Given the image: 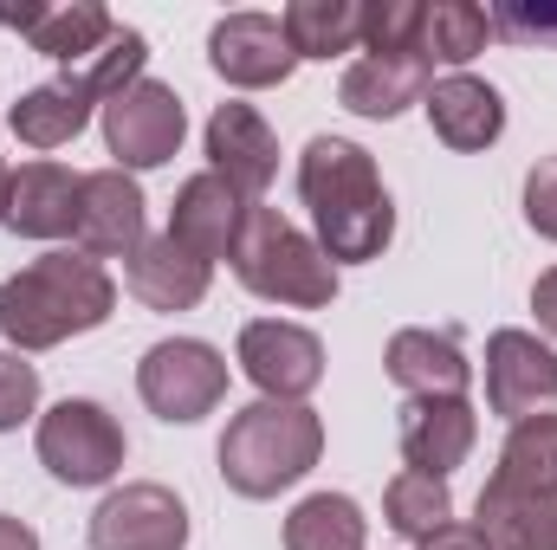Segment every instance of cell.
Returning <instances> with one entry per match:
<instances>
[{"mask_svg":"<svg viewBox=\"0 0 557 550\" xmlns=\"http://www.w3.org/2000/svg\"><path fill=\"white\" fill-rule=\"evenodd\" d=\"M525 227L539 240H557V155H539L525 168Z\"/></svg>","mask_w":557,"mask_h":550,"instance_id":"cell-33","label":"cell"},{"mask_svg":"<svg viewBox=\"0 0 557 550\" xmlns=\"http://www.w3.org/2000/svg\"><path fill=\"white\" fill-rule=\"evenodd\" d=\"M78 188L85 175H72L65 162H20L7 182L0 227H13L20 240H65L78 227Z\"/></svg>","mask_w":557,"mask_h":550,"instance_id":"cell-18","label":"cell"},{"mask_svg":"<svg viewBox=\"0 0 557 550\" xmlns=\"http://www.w3.org/2000/svg\"><path fill=\"white\" fill-rule=\"evenodd\" d=\"M247 214H253V201H247L234 182H221L214 168H201V175H188V182L175 188V201H169V240H182L195 260L221 266V260H234Z\"/></svg>","mask_w":557,"mask_h":550,"instance_id":"cell-12","label":"cell"},{"mask_svg":"<svg viewBox=\"0 0 557 550\" xmlns=\"http://www.w3.org/2000/svg\"><path fill=\"white\" fill-rule=\"evenodd\" d=\"M208 168L234 182L247 201H260L278 175V137L253 104H214L208 117Z\"/></svg>","mask_w":557,"mask_h":550,"instance_id":"cell-15","label":"cell"},{"mask_svg":"<svg viewBox=\"0 0 557 550\" xmlns=\"http://www.w3.org/2000/svg\"><path fill=\"white\" fill-rule=\"evenodd\" d=\"M7 182H13V168L0 162V214H7Z\"/></svg>","mask_w":557,"mask_h":550,"instance_id":"cell-37","label":"cell"},{"mask_svg":"<svg viewBox=\"0 0 557 550\" xmlns=\"http://www.w3.org/2000/svg\"><path fill=\"white\" fill-rule=\"evenodd\" d=\"M473 440H480V409L467 396H428V402L403 409V460H409V473L447 479L454 466H467Z\"/></svg>","mask_w":557,"mask_h":550,"instance_id":"cell-17","label":"cell"},{"mask_svg":"<svg viewBox=\"0 0 557 550\" xmlns=\"http://www.w3.org/2000/svg\"><path fill=\"white\" fill-rule=\"evenodd\" d=\"M124 285H131V298L149 304V311H195L208 298V285H214V266L195 260L182 240L149 234L137 253L124 260Z\"/></svg>","mask_w":557,"mask_h":550,"instance_id":"cell-19","label":"cell"},{"mask_svg":"<svg viewBox=\"0 0 557 550\" xmlns=\"http://www.w3.org/2000/svg\"><path fill=\"white\" fill-rule=\"evenodd\" d=\"M221 479L240 499H278L324 460V421L311 402H247L221 434Z\"/></svg>","mask_w":557,"mask_h":550,"instance_id":"cell-3","label":"cell"},{"mask_svg":"<svg viewBox=\"0 0 557 550\" xmlns=\"http://www.w3.org/2000/svg\"><path fill=\"white\" fill-rule=\"evenodd\" d=\"M234 363L247 370V383L267 402H305L324 383V343H318V330H305L292 317H253V324H240Z\"/></svg>","mask_w":557,"mask_h":550,"instance_id":"cell-8","label":"cell"},{"mask_svg":"<svg viewBox=\"0 0 557 550\" xmlns=\"http://www.w3.org/2000/svg\"><path fill=\"white\" fill-rule=\"evenodd\" d=\"M532 311H539V330L557 337V266L552 273H539V285H532Z\"/></svg>","mask_w":557,"mask_h":550,"instance_id":"cell-35","label":"cell"},{"mask_svg":"<svg viewBox=\"0 0 557 550\" xmlns=\"http://www.w3.org/2000/svg\"><path fill=\"white\" fill-rule=\"evenodd\" d=\"M182 137H188V111H182L175 85H162V78H137L124 98L104 104V149L117 155L124 175L175 162Z\"/></svg>","mask_w":557,"mask_h":550,"instance_id":"cell-7","label":"cell"},{"mask_svg":"<svg viewBox=\"0 0 557 550\" xmlns=\"http://www.w3.org/2000/svg\"><path fill=\"white\" fill-rule=\"evenodd\" d=\"M557 402V350L532 330H493L486 337V409L506 421L545 414Z\"/></svg>","mask_w":557,"mask_h":550,"instance_id":"cell-13","label":"cell"},{"mask_svg":"<svg viewBox=\"0 0 557 550\" xmlns=\"http://www.w3.org/2000/svg\"><path fill=\"white\" fill-rule=\"evenodd\" d=\"M91 111H98V104H91L85 85L65 72V78H52V85L20 91L13 111H7V124H13V137L26 142V149H65V142L91 124Z\"/></svg>","mask_w":557,"mask_h":550,"instance_id":"cell-23","label":"cell"},{"mask_svg":"<svg viewBox=\"0 0 557 550\" xmlns=\"http://www.w3.org/2000/svg\"><path fill=\"white\" fill-rule=\"evenodd\" d=\"M0 550H39V532L13 512H0Z\"/></svg>","mask_w":557,"mask_h":550,"instance_id":"cell-36","label":"cell"},{"mask_svg":"<svg viewBox=\"0 0 557 550\" xmlns=\"http://www.w3.org/2000/svg\"><path fill=\"white\" fill-rule=\"evenodd\" d=\"M208 65L234 91H273L298 72V52L273 13H227L208 26Z\"/></svg>","mask_w":557,"mask_h":550,"instance_id":"cell-11","label":"cell"},{"mask_svg":"<svg viewBox=\"0 0 557 550\" xmlns=\"http://www.w3.org/2000/svg\"><path fill=\"white\" fill-rule=\"evenodd\" d=\"M111 311H117V278L104 273V260H91L78 247L39 253L33 266L0 278V337L20 357L59 350L65 337L111 324Z\"/></svg>","mask_w":557,"mask_h":550,"instance_id":"cell-2","label":"cell"},{"mask_svg":"<svg viewBox=\"0 0 557 550\" xmlns=\"http://www.w3.org/2000/svg\"><path fill=\"white\" fill-rule=\"evenodd\" d=\"M298 201L311 208L318 247L331 266H370L396 240V201L376 175V155L350 137H311L298 155Z\"/></svg>","mask_w":557,"mask_h":550,"instance_id":"cell-1","label":"cell"},{"mask_svg":"<svg viewBox=\"0 0 557 550\" xmlns=\"http://www.w3.org/2000/svg\"><path fill=\"white\" fill-rule=\"evenodd\" d=\"M33 447H39V466L59 486H72V492L111 486L124 473V453H131L117 414L104 409V402H91V396L52 402V409L39 414V427H33Z\"/></svg>","mask_w":557,"mask_h":550,"instance_id":"cell-5","label":"cell"},{"mask_svg":"<svg viewBox=\"0 0 557 550\" xmlns=\"http://www.w3.org/2000/svg\"><path fill=\"white\" fill-rule=\"evenodd\" d=\"M0 26L26 33V46H33L39 59L72 65V72L91 65V59L111 46V33H117V20H111L104 0H59V7L33 0V7H0Z\"/></svg>","mask_w":557,"mask_h":550,"instance_id":"cell-14","label":"cell"},{"mask_svg":"<svg viewBox=\"0 0 557 550\" xmlns=\"http://www.w3.org/2000/svg\"><path fill=\"white\" fill-rule=\"evenodd\" d=\"M298 65L305 59H337V52H357L363 46V0H292L278 13Z\"/></svg>","mask_w":557,"mask_h":550,"instance_id":"cell-24","label":"cell"},{"mask_svg":"<svg viewBox=\"0 0 557 550\" xmlns=\"http://www.w3.org/2000/svg\"><path fill=\"white\" fill-rule=\"evenodd\" d=\"M137 396L143 409L169 427H195L227 402V357L201 337H162L149 343L137 363Z\"/></svg>","mask_w":557,"mask_h":550,"instance_id":"cell-6","label":"cell"},{"mask_svg":"<svg viewBox=\"0 0 557 550\" xmlns=\"http://www.w3.org/2000/svg\"><path fill=\"white\" fill-rule=\"evenodd\" d=\"M383 525L396 532V538H434L441 525H454V492H447V479H428V473H396L389 479V492H383Z\"/></svg>","mask_w":557,"mask_h":550,"instance_id":"cell-28","label":"cell"},{"mask_svg":"<svg viewBox=\"0 0 557 550\" xmlns=\"http://www.w3.org/2000/svg\"><path fill=\"white\" fill-rule=\"evenodd\" d=\"M383 370H389V383H396L409 402H428V396H467V383H473L467 350H460L447 330H421V324H409V330L389 337Z\"/></svg>","mask_w":557,"mask_h":550,"instance_id":"cell-20","label":"cell"},{"mask_svg":"<svg viewBox=\"0 0 557 550\" xmlns=\"http://www.w3.org/2000/svg\"><path fill=\"white\" fill-rule=\"evenodd\" d=\"M72 240L91 260H131L149 240V201H143L137 175H124L117 162L91 168L85 188H78V227H72Z\"/></svg>","mask_w":557,"mask_h":550,"instance_id":"cell-10","label":"cell"},{"mask_svg":"<svg viewBox=\"0 0 557 550\" xmlns=\"http://www.w3.org/2000/svg\"><path fill=\"white\" fill-rule=\"evenodd\" d=\"M421 111H428L434 137L447 142V149H460V155H480V149H493V142L506 137V98H499V85H486L473 72L434 78L428 98H421Z\"/></svg>","mask_w":557,"mask_h":550,"instance_id":"cell-16","label":"cell"},{"mask_svg":"<svg viewBox=\"0 0 557 550\" xmlns=\"http://www.w3.org/2000/svg\"><path fill=\"white\" fill-rule=\"evenodd\" d=\"M493 33L519 46H557V0H506L493 7Z\"/></svg>","mask_w":557,"mask_h":550,"instance_id":"cell-32","label":"cell"},{"mask_svg":"<svg viewBox=\"0 0 557 550\" xmlns=\"http://www.w3.org/2000/svg\"><path fill=\"white\" fill-rule=\"evenodd\" d=\"M33 414H39V370L20 350H0V434H13Z\"/></svg>","mask_w":557,"mask_h":550,"instance_id":"cell-31","label":"cell"},{"mask_svg":"<svg viewBox=\"0 0 557 550\" xmlns=\"http://www.w3.org/2000/svg\"><path fill=\"white\" fill-rule=\"evenodd\" d=\"M143 65H149V39H143L137 26H117V33H111V46H104L91 65H78L72 78H78V85H85V98L104 111L111 98H124V91L137 85Z\"/></svg>","mask_w":557,"mask_h":550,"instance_id":"cell-29","label":"cell"},{"mask_svg":"<svg viewBox=\"0 0 557 550\" xmlns=\"http://www.w3.org/2000/svg\"><path fill=\"white\" fill-rule=\"evenodd\" d=\"M370 518L350 492H311L285 512V550H363Z\"/></svg>","mask_w":557,"mask_h":550,"instance_id":"cell-25","label":"cell"},{"mask_svg":"<svg viewBox=\"0 0 557 550\" xmlns=\"http://www.w3.org/2000/svg\"><path fill=\"white\" fill-rule=\"evenodd\" d=\"M486 39H493V13L486 7H473V0H434V7H421V59L428 65H473L480 52H486Z\"/></svg>","mask_w":557,"mask_h":550,"instance_id":"cell-26","label":"cell"},{"mask_svg":"<svg viewBox=\"0 0 557 550\" xmlns=\"http://www.w3.org/2000/svg\"><path fill=\"white\" fill-rule=\"evenodd\" d=\"M416 46H421V0H363V52H416Z\"/></svg>","mask_w":557,"mask_h":550,"instance_id":"cell-30","label":"cell"},{"mask_svg":"<svg viewBox=\"0 0 557 550\" xmlns=\"http://www.w3.org/2000/svg\"><path fill=\"white\" fill-rule=\"evenodd\" d=\"M473 525L493 538V550H557V486L512 492V486H480Z\"/></svg>","mask_w":557,"mask_h":550,"instance_id":"cell-22","label":"cell"},{"mask_svg":"<svg viewBox=\"0 0 557 550\" xmlns=\"http://www.w3.org/2000/svg\"><path fill=\"white\" fill-rule=\"evenodd\" d=\"M493 486H512V492L557 486V414L512 421V434L499 447V466H493Z\"/></svg>","mask_w":557,"mask_h":550,"instance_id":"cell-27","label":"cell"},{"mask_svg":"<svg viewBox=\"0 0 557 550\" xmlns=\"http://www.w3.org/2000/svg\"><path fill=\"white\" fill-rule=\"evenodd\" d=\"M416 550H493V538H486V532H480V525H473V518H467V525H460V518H454V525H441V532H434V538H421Z\"/></svg>","mask_w":557,"mask_h":550,"instance_id":"cell-34","label":"cell"},{"mask_svg":"<svg viewBox=\"0 0 557 550\" xmlns=\"http://www.w3.org/2000/svg\"><path fill=\"white\" fill-rule=\"evenodd\" d=\"M227 266H234V278L253 298L285 304V311H324L337 298V266L324 260L318 234L292 227L278 208H260V201H253V214H247L240 247H234Z\"/></svg>","mask_w":557,"mask_h":550,"instance_id":"cell-4","label":"cell"},{"mask_svg":"<svg viewBox=\"0 0 557 550\" xmlns=\"http://www.w3.org/2000/svg\"><path fill=\"white\" fill-rule=\"evenodd\" d=\"M85 538H91V550H188V505L156 479L111 486L98 499Z\"/></svg>","mask_w":557,"mask_h":550,"instance_id":"cell-9","label":"cell"},{"mask_svg":"<svg viewBox=\"0 0 557 550\" xmlns=\"http://www.w3.org/2000/svg\"><path fill=\"white\" fill-rule=\"evenodd\" d=\"M428 85H434V65L416 59V52H363V59L344 72L337 98H344V111L389 124V117H403L409 104L428 98Z\"/></svg>","mask_w":557,"mask_h":550,"instance_id":"cell-21","label":"cell"}]
</instances>
